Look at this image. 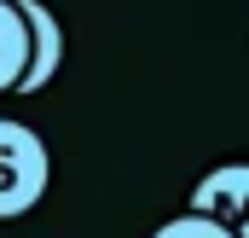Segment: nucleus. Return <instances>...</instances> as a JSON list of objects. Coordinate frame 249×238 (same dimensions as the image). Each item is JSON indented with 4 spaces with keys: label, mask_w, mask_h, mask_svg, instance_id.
<instances>
[{
    "label": "nucleus",
    "mask_w": 249,
    "mask_h": 238,
    "mask_svg": "<svg viewBox=\"0 0 249 238\" xmlns=\"http://www.w3.org/2000/svg\"><path fill=\"white\" fill-rule=\"evenodd\" d=\"M238 238H249V227H238Z\"/></svg>",
    "instance_id": "423d86ee"
},
{
    "label": "nucleus",
    "mask_w": 249,
    "mask_h": 238,
    "mask_svg": "<svg viewBox=\"0 0 249 238\" xmlns=\"http://www.w3.org/2000/svg\"><path fill=\"white\" fill-rule=\"evenodd\" d=\"M151 238H238V233H232V227H220V221H209V215H180V221L157 227Z\"/></svg>",
    "instance_id": "39448f33"
},
{
    "label": "nucleus",
    "mask_w": 249,
    "mask_h": 238,
    "mask_svg": "<svg viewBox=\"0 0 249 238\" xmlns=\"http://www.w3.org/2000/svg\"><path fill=\"white\" fill-rule=\"evenodd\" d=\"M47 175H53V163H47L41 134L0 117V221L29 215L41 203V192H47Z\"/></svg>",
    "instance_id": "f257e3e1"
},
{
    "label": "nucleus",
    "mask_w": 249,
    "mask_h": 238,
    "mask_svg": "<svg viewBox=\"0 0 249 238\" xmlns=\"http://www.w3.org/2000/svg\"><path fill=\"white\" fill-rule=\"evenodd\" d=\"M191 215H209L220 227H249V163H226L203 175L191 192Z\"/></svg>",
    "instance_id": "f03ea898"
},
{
    "label": "nucleus",
    "mask_w": 249,
    "mask_h": 238,
    "mask_svg": "<svg viewBox=\"0 0 249 238\" xmlns=\"http://www.w3.org/2000/svg\"><path fill=\"white\" fill-rule=\"evenodd\" d=\"M18 12H23L29 41H35V64H29V76H23L18 93H41V87L58 76V64H64V23L41 6V0H18Z\"/></svg>",
    "instance_id": "7ed1b4c3"
},
{
    "label": "nucleus",
    "mask_w": 249,
    "mask_h": 238,
    "mask_svg": "<svg viewBox=\"0 0 249 238\" xmlns=\"http://www.w3.org/2000/svg\"><path fill=\"white\" fill-rule=\"evenodd\" d=\"M35 64V41H29V23L18 12V0H0V93L6 87H23Z\"/></svg>",
    "instance_id": "20e7f679"
}]
</instances>
